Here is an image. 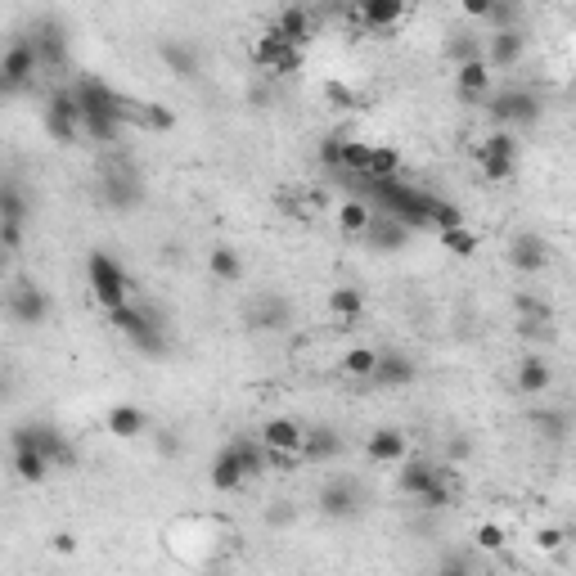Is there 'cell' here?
Masks as SVG:
<instances>
[{"label":"cell","mask_w":576,"mask_h":576,"mask_svg":"<svg viewBox=\"0 0 576 576\" xmlns=\"http://www.w3.org/2000/svg\"><path fill=\"white\" fill-rule=\"evenodd\" d=\"M473 158H477V171H482L491 185H504V180H513V171H518V140H513V131L495 126L473 149Z\"/></svg>","instance_id":"obj_7"},{"label":"cell","mask_w":576,"mask_h":576,"mask_svg":"<svg viewBox=\"0 0 576 576\" xmlns=\"http://www.w3.org/2000/svg\"><path fill=\"white\" fill-rule=\"evenodd\" d=\"M360 5H369V0H351V9H360Z\"/></svg>","instance_id":"obj_56"},{"label":"cell","mask_w":576,"mask_h":576,"mask_svg":"<svg viewBox=\"0 0 576 576\" xmlns=\"http://www.w3.org/2000/svg\"><path fill=\"white\" fill-rule=\"evenodd\" d=\"M482 104H486V117H491L500 131H522V126H536L540 113H545V104H540V95L531 86L491 90Z\"/></svg>","instance_id":"obj_3"},{"label":"cell","mask_w":576,"mask_h":576,"mask_svg":"<svg viewBox=\"0 0 576 576\" xmlns=\"http://www.w3.org/2000/svg\"><path fill=\"white\" fill-rule=\"evenodd\" d=\"M468 567H473V558H464V554L441 558V572H468Z\"/></svg>","instance_id":"obj_50"},{"label":"cell","mask_w":576,"mask_h":576,"mask_svg":"<svg viewBox=\"0 0 576 576\" xmlns=\"http://www.w3.org/2000/svg\"><path fill=\"white\" fill-rule=\"evenodd\" d=\"M266 473V450H261V441L252 437H234L230 446L216 450L212 468H207V482H212V491H239L243 482H252V477Z\"/></svg>","instance_id":"obj_2"},{"label":"cell","mask_w":576,"mask_h":576,"mask_svg":"<svg viewBox=\"0 0 576 576\" xmlns=\"http://www.w3.org/2000/svg\"><path fill=\"white\" fill-rule=\"evenodd\" d=\"M36 77H41V72H36V54H32V45H27V36L9 41L5 54H0V95L27 90Z\"/></svg>","instance_id":"obj_11"},{"label":"cell","mask_w":576,"mask_h":576,"mask_svg":"<svg viewBox=\"0 0 576 576\" xmlns=\"http://www.w3.org/2000/svg\"><path fill=\"white\" fill-rule=\"evenodd\" d=\"M23 446L27 450H41L54 468H77V446H72V441L63 437L54 423H41V419L18 423V428L9 432V450H23Z\"/></svg>","instance_id":"obj_5"},{"label":"cell","mask_w":576,"mask_h":576,"mask_svg":"<svg viewBox=\"0 0 576 576\" xmlns=\"http://www.w3.org/2000/svg\"><path fill=\"white\" fill-rule=\"evenodd\" d=\"M567 540V531H558V527H545L540 531V549H558Z\"/></svg>","instance_id":"obj_49"},{"label":"cell","mask_w":576,"mask_h":576,"mask_svg":"<svg viewBox=\"0 0 576 576\" xmlns=\"http://www.w3.org/2000/svg\"><path fill=\"white\" fill-rule=\"evenodd\" d=\"M41 122H45V131H50L54 144L81 140V108H77V99H72V86H59L50 99H45Z\"/></svg>","instance_id":"obj_10"},{"label":"cell","mask_w":576,"mask_h":576,"mask_svg":"<svg viewBox=\"0 0 576 576\" xmlns=\"http://www.w3.org/2000/svg\"><path fill=\"white\" fill-rule=\"evenodd\" d=\"M360 239H365L374 252H401L405 243L414 239V230H410V225H401V221H396V216L374 212V216H369V225H365V230H360Z\"/></svg>","instance_id":"obj_19"},{"label":"cell","mask_w":576,"mask_h":576,"mask_svg":"<svg viewBox=\"0 0 576 576\" xmlns=\"http://www.w3.org/2000/svg\"><path fill=\"white\" fill-rule=\"evenodd\" d=\"M441 234V248L450 252V257H473L477 252V234L468 230V225H450V230H437Z\"/></svg>","instance_id":"obj_38"},{"label":"cell","mask_w":576,"mask_h":576,"mask_svg":"<svg viewBox=\"0 0 576 576\" xmlns=\"http://www.w3.org/2000/svg\"><path fill=\"white\" fill-rule=\"evenodd\" d=\"M0 243H5L9 252H18V248H23V225H18V221H0Z\"/></svg>","instance_id":"obj_46"},{"label":"cell","mask_w":576,"mask_h":576,"mask_svg":"<svg viewBox=\"0 0 576 576\" xmlns=\"http://www.w3.org/2000/svg\"><path fill=\"white\" fill-rule=\"evenodd\" d=\"M477 549H486V554L504 549V527H500V522H482V527H477Z\"/></svg>","instance_id":"obj_44"},{"label":"cell","mask_w":576,"mask_h":576,"mask_svg":"<svg viewBox=\"0 0 576 576\" xmlns=\"http://www.w3.org/2000/svg\"><path fill=\"white\" fill-rule=\"evenodd\" d=\"M252 68L270 72V77H293V72L302 68V45H288L284 36L270 27V32H261L257 41H252Z\"/></svg>","instance_id":"obj_8"},{"label":"cell","mask_w":576,"mask_h":576,"mask_svg":"<svg viewBox=\"0 0 576 576\" xmlns=\"http://www.w3.org/2000/svg\"><path fill=\"white\" fill-rule=\"evenodd\" d=\"M243 320H248V329H257V333H279L293 324V302L279 293H257L248 302V311H243Z\"/></svg>","instance_id":"obj_14"},{"label":"cell","mask_w":576,"mask_h":576,"mask_svg":"<svg viewBox=\"0 0 576 576\" xmlns=\"http://www.w3.org/2000/svg\"><path fill=\"white\" fill-rule=\"evenodd\" d=\"M302 432H306V423H297V419H266L261 423V446H279V450H297L302 446Z\"/></svg>","instance_id":"obj_27"},{"label":"cell","mask_w":576,"mask_h":576,"mask_svg":"<svg viewBox=\"0 0 576 576\" xmlns=\"http://www.w3.org/2000/svg\"><path fill=\"white\" fill-rule=\"evenodd\" d=\"M54 549H59V554H72V549H77V540H72L68 531H59V536H54Z\"/></svg>","instance_id":"obj_53"},{"label":"cell","mask_w":576,"mask_h":576,"mask_svg":"<svg viewBox=\"0 0 576 576\" xmlns=\"http://www.w3.org/2000/svg\"><path fill=\"white\" fill-rule=\"evenodd\" d=\"M468 450H473V446H468V441H450V459H464Z\"/></svg>","instance_id":"obj_54"},{"label":"cell","mask_w":576,"mask_h":576,"mask_svg":"<svg viewBox=\"0 0 576 576\" xmlns=\"http://www.w3.org/2000/svg\"><path fill=\"white\" fill-rule=\"evenodd\" d=\"M338 149H342V135H329V140L320 144V167L324 171H338Z\"/></svg>","instance_id":"obj_45"},{"label":"cell","mask_w":576,"mask_h":576,"mask_svg":"<svg viewBox=\"0 0 576 576\" xmlns=\"http://www.w3.org/2000/svg\"><path fill=\"white\" fill-rule=\"evenodd\" d=\"M486 23L491 27H522L518 23V0H495L491 14H486Z\"/></svg>","instance_id":"obj_42"},{"label":"cell","mask_w":576,"mask_h":576,"mask_svg":"<svg viewBox=\"0 0 576 576\" xmlns=\"http://www.w3.org/2000/svg\"><path fill=\"white\" fill-rule=\"evenodd\" d=\"M99 194H104V203L113 207V212H135L144 198V180L140 171L131 167V162H122V167H108L104 180H99Z\"/></svg>","instance_id":"obj_12"},{"label":"cell","mask_w":576,"mask_h":576,"mask_svg":"<svg viewBox=\"0 0 576 576\" xmlns=\"http://www.w3.org/2000/svg\"><path fill=\"white\" fill-rule=\"evenodd\" d=\"M549 239L545 234H536V230H522V234H513V243H509V266L513 270H522V275H540V270L549 266Z\"/></svg>","instance_id":"obj_15"},{"label":"cell","mask_w":576,"mask_h":576,"mask_svg":"<svg viewBox=\"0 0 576 576\" xmlns=\"http://www.w3.org/2000/svg\"><path fill=\"white\" fill-rule=\"evenodd\" d=\"M518 315H522V320H554V306H549L545 297H527V293H522L518 297Z\"/></svg>","instance_id":"obj_43"},{"label":"cell","mask_w":576,"mask_h":576,"mask_svg":"<svg viewBox=\"0 0 576 576\" xmlns=\"http://www.w3.org/2000/svg\"><path fill=\"white\" fill-rule=\"evenodd\" d=\"M284 522H293V509H284V504L270 509V527H284Z\"/></svg>","instance_id":"obj_52"},{"label":"cell","mask_w":576,"mask_h":576,"mask_svg":"<svg viewBox=\"0 0 576 576\" xmlns=\"http://www.w3.org/2000/svg\"><path fill=\"white\" fill-rule=\"evenodd\" d=\"M536 432L545 441H563L567 437V428H572V419H567V410H536Z\"/></svg>","instance_id":"obj_39"},{"label":"cell","mask_w":576,"mask_h":576,"mask_svg":"<svg viewBox=\"0 0 576 576\" xmlns=\"http://www.w3.org/2000/svg\"><path fill=\"white\" fill-rule=\"evenodd\" d=\"M414 378H419L414 356H405V351H378L374 374H369V387H387V392H396V387H410Z\"/></svg>","instance_id":"obj_16"},{"label":"cell","mask_w":576,"mask_h":576,"mask_svg":"<svg viewBox=\"0 0 576 576\" xmlns=\"http://www.w3.org/2000/svg\"><path fill=\"white\" fill-rule=\"evenodd\" d=\"M522 54H527V32H522V27H495L491 32V45H486V68H518L522 63Z\"/></svg>","instance_id":"obj_17"},{"label":"cell","mask_w":576,"mask_h":576,"mask_svg":"<svg viewBox=\"0 0 576 576\" xmlns=\"http://www.w3.org/2000/svg\"><path fill=\"white\" fill-rule=\"evenodd\" d=\"M401 18H405V0H369V5L356 9V23L374 36H387Z\"/></svg>","instance_id":"obj_22"},{"label":"cell","mask_w":576,"mask_h":576,"mask_svg":"<svg viewBox=\"0 0 576 576\" xmlns=\"http://www.w3.org/2000/svg\"><path fill=\"white\" fill-rule=\"evenodd\" d=\"M365 455H369V464H401V459L410 455L405 432L401 428H374L365 441Z\"/></svg>","instance_id":"obj_23"},{"label":"cell","mask_w":576,"mask_h":576,"mask_svg":"<svg viewBox=\"0 0 576 576\" xmlns=\"http://www.w3.org/2000/svg\"><path fill=\"white\" fill-rule=\"evenodd\" d=\"M365 180H383V176H401V153L396 144H369V158H365Z\"/></svg>","instance_id":"obj_32"},{"label":"cell","mask_w":576,"mask_h":576,"mask_svg":"<svg viewBox=\"0 0 576 576\" xmlns=\"http://www.w3.org/2000/svg\"><path fill=\"white\" fill-rule=\"evenodd\" d=\"M72 99L81 108V135L95 144H117L131 126L135 99H126L122 90H113L99 77H77L72 81Z\"/></svg>","instance_id":"obj_1"},{"label":"cell","mask_w":576,"mask_h":576,"mask_svg":"<svg viewBox=\"0 0 576 576\" xmlns=\"http://www.w3.org/2000/svg\"><path fill=\"white\" fill-rule=\"evenodd\" d=\"M158 450H162V455H176V450H180V441L171 437V432H158Z\"/></svg>","instance_id":"obj_51"},{"label":"cell","mask_w":576,"mask_h":576,"mask_svg":"<svg viewBox=\"0 0 576 576\" xmlns=\"http://www.w3.org/2000/svg\"><path fill=\"white\" fill-rule=\"evenodd\" d=\"M369 216H374V207H369L360 194H351L347 203L338 207V230H342V234H351V239H360V230L369 225Z\"/></svg>","instance_id":"obj_35"},{"label":"cell","mask_w":576,"mask_h":576,"mask_svg":"<svg viewBox=\"0 0 576 576\" xmlns=\"http://www.w3.org/2000/svg\"><path fill=\"white\" fill-rule=\"evenodd\" d=\"M50 459L41 455V450H14V477L18 482H27V486H36V482H45V477H50Z\"/></svg>","instance_id":"obj_34"},{"label":"cell","mask_w":576,"mask_h":576,"mask_svg":"<svg viewBox=\"0 0 576 576\" xmlns=\"http://www.w3.org/2000/svg\"><path fill=\"white\" fill-rule=\"evenodd\" d=\"M86 288H90L99 311H113V306H122L126 297H131V275H126V266L113 257V252H90L86 257Z\"/></svg>","instance_id":"obj_4"},{"label":"cell","mask_w":576,"mask_h":576,"mask_svg":"<svg viewBox=\"0 0 576 576\" xmlns=\"http://www.w3.org/2000/svg\"><path fill=\"white\" fill-rule=\"evenodd\" d=\"M5 311H9V320L23 324V329H41V324L50 320V293H45L41 284H32V279H18L5 297Z\"/></svg>","instance_id":"obj_9"},{"label":"cell","mask_w":576,"mask_h":576,"mask_svg":"<svg viewBox=\"0 0 576 576\" xmlns=\"http://www.w3.org/2000/svg\"><path fill=\"white\" fill-rule=\"evenodd\" d=\"M446 54L455 63H468V59H482V45H477V36H468V32H455L446 41Z\"/></svg>","instance_id":"obj_40"},{"label":"cell","mask_w":576,"mask_h":576,"mask_svg":"<svg viewBox=\"0 0 576 576\" xmlns=\"http://www.w3.org/2000/svg\"><path fill=\"white\" fill-rule=\"evenodd\" d=\"M320 513L333 522H351L365 513V491H360V482H351V477H333V482L320 486Z\"/></svg>","instance_id":"obj_13"},{"label":"cell","mask_w":576,"mask_h":576,"mask_svg":"<svg viewBox=\"0 0 576 576\" xmlns=\"http://www.w3.org/2000/svg\"><path fill=\"white\" fill-rule=\"evenodd\" d=\"M455 90L464 104H482V99L491 95V68H486V59L455 63Z\"/></svg>","instance_id":"obj_21"},{"label":"cell","mask_w":576,"mask_h":576,"mask_svg":"<svg viewBox=\"0 0 576 576\" xmlns=\"http://www.w3.org/2000/svg\"><path fill=\"white\" fill-rule=\"evenodd\" d=\"M207 270H212L221 284H234V279H243V257L230 248V243H216V248L207 252Z\"/></svg>","instance_id":"obj_33"},{"label":"cell","mask_w":576,"mask_h":576,"mask_svg":"<svg viewBox=\"0 0 576 576\" xmlns=\"http://www.w3.org/2000/svg\"><path fill=\"white\" fill-rule=\"evenodd\" d=\"M158 54H162V63L185 81H198V72H203V59H198V50L189 41H162Z\"/></svg>","instance_id":"obj_25"},{"label":"cell","mask_w":576,"mask_h":576,"mask_svg":"<svg viewBox=\"0 0 576 576\" xmlns=\"http://www.w3.org/2000/svg\"><path fill=\"white\" fill-rule=\"evenodd\" d=\"M297 455H302V464H333V459L342 455V432L329 428V423H311V428L302 432Z\"/></svg>","instance_id":"obj_18"},{"label":"cell","mask_w":576,"mask_h":576,"mask_svg":"<svg viewBox=\"0 0 576 576\" xmlns=\"http://www.w3.org/2000/svg\"><path fill=\"white\" fill-rule=\"evenodd\" d=\"M261 450H266V473H293V468H302L297 450H279V446H261Z\"/></svg>","instance_id":"obj_41"},{"label":"cell","mask_w":576,"mask_h":576,"mask_svg":"<svg viewBox=\"0 0 576 576\" xmlns=\"http://www.w3.org/2000/svg\"><path fill=\"white\" fill-rule=\"evenodd\" d=\"M5 266H9V248L0 243V275H5Z\"/></svg>","instance_id":"obj_55"},{"label":"cell","mask_w":576,"mask_h":576,"mask_svg":"<svg viewBox=\"0 0 576 576\" xmlns=\"http://www.w3.org/2000/svg\"><path fill=\"white\" fill-rule=\"evenodd\" d=\"M27 216H32V203H27V189L18 185V180H0V221H18L27 225Z\"/></svg>","instance_id":"obj_30"},{"label":"cell","mask_w":576,"mask_h":576,"mask_svg":"<svg viewBox=\"0 0 576 576\" xmlns=\"http://www.w3.org/2000/svg\"><path fill=\"white\" fill-rule=\"evenodd\" d=\"M27 45L36 54V72H50V77H63L72 59V45H68V27L59 18H36L32 32H27Z\"/></svg>","instance_id":"obj_6"},{"label":"cell","mask_w":576,"mask_h":576,"mask_svg":"<svg viewBox=\"0 0 576 576\" xmlns=\"http://www.w3.org/2000/svg\"><path fill=\"white\" fill-rule=\"evenodd\" d=\"M549 387H554V369H549V360L540 356V351L522 356L518 360V392L522 396H545Z\"/></svg>","instance_id":"obj_24"},{"label":"cell","mask_w":576,"mask_h":576,"mask_svg":"<svg viewBox=\"0 0 576 576\" xmlns=\"http://www.w3.org/2000/svg\"><path fill=\"white\" fill-rule=\"evenodd\" d=\"M374 360H378L374 347H351L347 356H342V374L356 378V383H369V374H374Z\"/></svg>","instance_id":"obj_37"},{"label":"cell","mask_w":576,"mask_h":576,"mask_svg":"<svg viewBox=\"0 0 576 576\" xmlns=\"http://www.w3.org/2000/svg\"><path fill=\"white\" fill-rule=\"evenodd\" d=\"M108 432L122 441H135L149 432V414H144L140 405H113V410H108Z\"/></svg>","instance_id":"obj_26"},{"label":"cell","mask_w":576,"mask_h":576,"mask_svg":"<svg viewBox=\"0 0 576 576\" xmlns=\"http://www.w3.org/2000/svg\"><path fill=\"white\" fill-rule=\"evenodd\" d=\"M329 315L338 324H356L360 315H365V293H360V288H351V284L333 288V293H329Z\"/></svg>","instance_id":"obj_29"},{"label":"cell","mask_w":576,"mask_h":576,"mask_svg":"<svg viewBox=\"0 0 576 576\" xmlns=\"http://www.w3.org/2000/svg\"><path fill=\"white\" fill-rule=\"evenodd\" d=\"M495 0H459V9H464V18H486L491 14Z\"/></svg>","instance_id":"obj_48"},{"label":"cell","mask_w":576,"mask_h":576,"mask_svg":"<svg viewBox=\"0 0 576 576\" xmlns=\"http://www.w3.org/2000/svg\"><path fill=\"white\" fill-rule=\"evenodd\" d=\"M441 468L432 464V459H419V455H405L401 464H396V491L405 495V500H414L419 491H428L432 482H437Z\"/></svg>","instance_id":"obj_20"},{"label":"cell","mask_w":576,"mask_h":576,"mask_svg":"<svg viewBox=\"0 0 576 576\" xmlns=\"http://www.w3.org/2000/svg\"><path fill=\"white\" fill-rule=\"evenodd\" d=\"M275 32L284 36L288 45H302V50H306V41H311V14H306L302 5H288V9H279V18H275Z\"/></svg>","instance_id":"obj_28"},{"label":"cell","mask_w":576,"mask_h":576,"mask_svg":"<svg viewBox=\"0 0 576 576\" xmlns=\"http://www.w3.org/2000/svg\"><path fill=\"white\" fill-rule=\"evenodd\" d=\"M131 126H140V131H153V135H167L171 126H176V113H171L167 104H140V99H135Z\"/></svg>","instance_id":"obj_31"},{"label":"cell","mask_w":576,"mask_h":576,"mask_svg":"<svg viewBox=\"0 0 576 576\" xmlns=\"http://www.w3.org/2000/svg\"><path fill=\"white\" fill-rule=\"evenodd\" d=\"M450 500H455V486H450V473H446V468H441V473H437V482H432L428 491H419V495H414V504H419L423 513H437V509H446Z\"/></svg>","instance_id":"obj_36"},{"label":"cell","mask_w":576,"mask_h":576,"mask_svg":"<svg viewBox=\"0 0 576 576\" xmlns=\"http://www.w3.org/2000/svg\"><path fill=\"white\" fill-rule=\"evenodd\" d=\"M324 99H329V104H338V108H351V104H356V95H351L342 81H329V86H324Z\"/></svg>","instance_id":"obj_47"}]
</instances>
